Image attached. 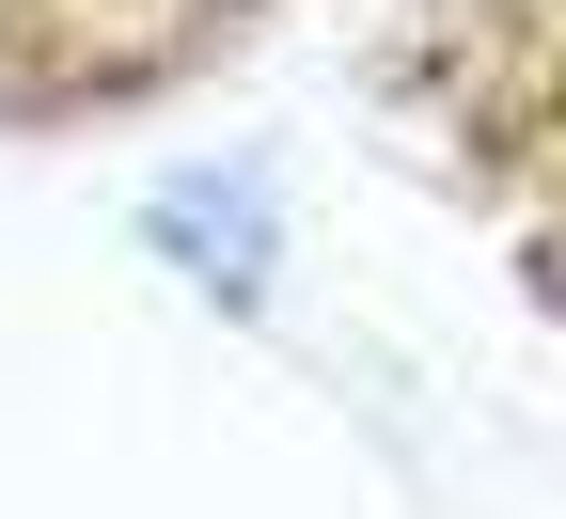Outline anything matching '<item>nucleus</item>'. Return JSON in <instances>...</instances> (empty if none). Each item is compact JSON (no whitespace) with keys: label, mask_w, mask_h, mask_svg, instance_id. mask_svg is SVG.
Returning <instances> with one entry per match:
<instances>
[{"label":"nucleus","mask_w":566,"mask_h":519,"mask_svg":"<svg viewBox=\"0 0 566 519\" xmlns=\"http://www.w3.org/2000/svg\"><path fill=\"white\" fill-rule=\"evenodd\" d=\"M158 237H174L205 283H221V300H252V268H268V237H252V189H237V174H189V189L158 205Z\"/></svg>","instance_id":"obj_1"},{"label":"nucleus","mask_w":566,"mask_h":519,"mask_svg":"<svg viewBox=\"0 0 566 519\" xmlns=\"http://www.w3.org/2000/svg\"><path fill=\"white\" fill-rule=\"evenodd\" d=\"M252 17V0H63V32H80L95 63H142V48H189V32H221Z\"/></svg>","instance_id":"obj_2"}]
</instances>
